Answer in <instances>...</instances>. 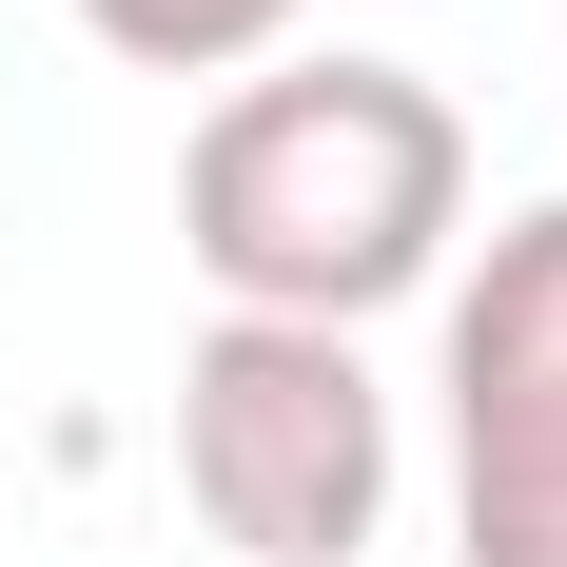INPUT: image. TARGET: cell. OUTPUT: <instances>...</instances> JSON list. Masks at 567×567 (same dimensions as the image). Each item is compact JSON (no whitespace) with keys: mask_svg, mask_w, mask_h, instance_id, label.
Listing matches in <instances>:
<instances>
[{"mask_svg":"<svg viewBox=\"0 0 567 567\" xmlns=\"http://www.w3.org/2000/svg\"><path fill=\"white\" fill-rule=\"evenodd\" d=\"M176 489L235 567H352L392 528V392L352 333H275L216 313L176 352Z\"/></svg>","mask_w":567,"mask_h":567,"instance_id":"cell-2","label":"cell"},{"mask_svg":"<svg viewBox=\"0 0 567 567\" xmlns=\"http://www.w3.org/2000/svg\"><path fill=\"white\" fill-rule=\"evenodd\" d=\"M451 235H470V117L411 59H255L176 157V255L216 275V313H275V333H352L431 293Z\"/></svg>","mask_w":567,"mask_h":567,"instance_id":"cell-1","label":"cell"},{"mask_svg":"<svg viewBox=\"0 0 567 567\" xmlns=\"http://www.w3.org/2000/svg\"><path fill=\"white\" fill-rule=\"evenodd\" d=\"M451 489L470 567H567V196H528L451 293Z\"/></svg>","mask_w":567,"mask_h":567,"instance_id":"cell-3","label":"cell"},{"mask_svg":"<svg viewBox=\"0 0 567 567\" xmlns=\"http://www.w3.org/2000/svg\"><path fill=\"white\" fill-rule=\"evenodd\" d=\"M293 20H313V0H79V40L137 59V79H255Z\"/></svg>","mask_w":567,"mask_h":567,"instance_id":"cell-4","label":"cell"}]
</instances>
